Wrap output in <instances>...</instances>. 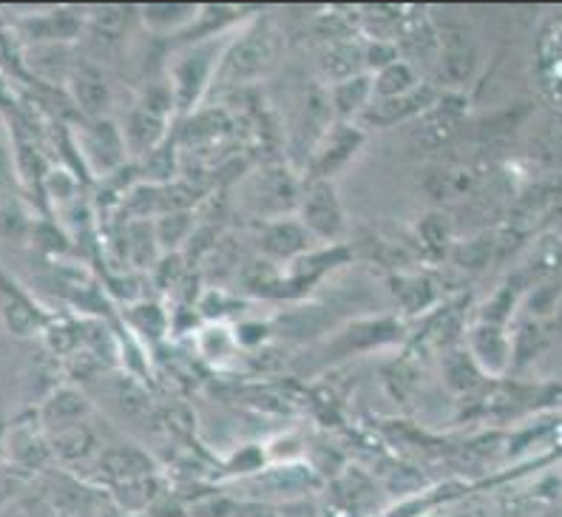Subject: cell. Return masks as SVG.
<instances>
[{"instance_id": "6da1fadb", "label": "cell", "mask_w": 562, "mask_h": 517, "mask_svg": "<svg viewBox=\"0 0 562 517\" xmlns=\"http://www.w3.org/2000/svg\"><path fill=\"white\" fill-rule=\"evenodd\" d=\"M276 57V32L270 23H254L245 35L225 52L222 69L231 80L245 83L268 69Z\"/></svg>"}, {"instance_id": "7a4b0ae2", "label": "cell", "mask_w": 562, "mask_h": 517, "mask_svg": "<svg viewBox=\"0 0 562 517\" xmlns=\"http://www.w3.org/2000/svg\"><path fill=\"white\" fill-rule=\"evenodd\" d=\"M222 63V43L220 41H205L200 46H193L191 52L179 57L173 63L171 86L177 94V109L188 111L196 100L202 97L205 86L211 83L213 71Z\"/></svg>"}, {"instance_id": "3957f363", "label": "cell", "mask_w": 562, "mask_h": 517, "mask_svg": "<svg viewBox=\"0 0 562 517\" xmlns=\"http://www.w3.org/2000/svg\"><path fill=\"white\" fill-rule=\"evenodd\" d=\"M299 214H302L310 236H318V239H336L344 231L341 202H338V193L329 180H310L304 186Z\"/></svg>"}, {"instance_id": "277c9868", "label": "cell", "mask_w": 562, "mask_h": 517, "mask_svg": "<svg viewBox=\"0 0 562 517\" xmlns=\"http://www.w3.org/2000/svg\"><path fill=\"white\" fill-rule=\"evenodd\" d=\"M304 186H295L290 171L284 168H265L254 173L247 182V200L254 205L256 214H270V211H290L302 202Z\"/></svg>"}, {"instance_id": "5b68a950", "label": "cell", "mask_w": 562, "mask_h": 517, "mask_svg": "<svg viewBox=\"0 0 562 517\" xmlns=\"http://www.w3.org/2000/svg\"><path fill=\"white\" fill-rule=\"evenodd\" d=\"M361 132H356L350 125H333L327 137L318 143L316 157L310 159V162H313V171H310L313 173V180H327L329 173L347 166L352 154L361 148Z\"/></svg>"}, {"instance_id": "8992f818", "label": "cell", "mask_w": 562, "mask_h": 517, "mask_svg": "<svg viewBox=\"0 0 562 517\" xmlns=\"http://www.w3.org/2000/svg\"><path fill=\"white\" fill-rule=\"evenodd\" d=\"M472 359L474 364L481 367L483 373H503L515 356V347L508 345V336L503 330V325H488V322H481V325L472 330Z\"/></svg>"}, {"instance_id": "52a82bcc", "label": "cell", "mask_w": 562, "mask_h": 517, "mask_svg": "<svg viewBox=\"0 0 562 517\" xmlns=\"http://www.w3.org/2000/svg\"><path fill=\"white\" fill-rule=\"evenodd\" d=\"M125 134L111 120H94L86 132V154L100 171H114L125 157Z\"/></svg>"}, {"instance_id": "ba28073f", "label": "cell", "mask_w": 562, "mask_h": 517, "mask_svg": "<svg viewBox=\"0 0 562 517\" xmlns=\"http://www.w3.org/2000/svg\"><path fill=\"white\" fill-rule=\"evenodd\" d=\"M71 91H75V100L80 105V111L91 123L94 120H105V114L111 109V89L97 66H89V63L77 66L75 75H71Z\"/></svg>"}, {"instance_id": "9c48e42d", "label": "cell", "mask_w": 562, "mask_h": 517, "mask_svg": "<svg viewBox=\"0 0 562 517\" xmlns=\"http://www.w3.org/2000/svg\"><path fill=\"white\" fill-rule=\"evenodd\" d=\"M310 241V231L304 228V222L295 220H279L268 222L261 228V248L268 250L276 259H290V256H299Z\"/></svg>"}, {"instance_id": "30bf717a", "label": "cell", "mask_w": 562, "mask_h": 517, "mask_svg": "<svg viewBox=\"0 0 562 517\" xmlns=\"http://www.w3.org/2000/svg\"><path fill=\"white\" fill-rule=\"evenodd\" d=\"M322 69L336 83L363 75V69H367V48L356 46L352 41H333L322 52Z\"/></svg>"}, {"instance_id": "8fae6325", "label": "cell", "mask_w": 562, "mask_h": 517, "mask_svg": "<svg viewBox=\"0 0 562 517\" xmlns=\"http://www.w3.org/2000/svg\"><path fill=\"white\" fill-rule=\"evenodd\" d=\"M80 26L82 21L69 9H48L23 23L26 35L35 41H71L80 35Z\"/></svg>"}, {"instance_id": "7c38bea8", "label": "cell", "mask_w": 562, "mask_h": 517, "mask_svg": "<svg viewBox=\"0 0 562 517\" xmlns=\"http://www.w3.org/2000/svg\"><path fill=\"white\" fill-rule=\"evenodd\" d=\"M329 100H333V111L338 117H352V114L363 111L375 100V83H372L370 75L350 77V80L336 83Z\"/></svg>"}, {"instance_id": "4fadbf2b", "label": "cell", "mask_w": 562, "mask_h": 517, "mask_svg": "<svg viewBox=\"0 0 562 517\" xmlns=\"http://www.w3.org/2000/svg\"><path fill=\"white\" fill-rule=\"evenodd\" d=\"M162 132H165V117H157V114H151V111H145L143 105H139V109L128 117V123H125L123 134H125V145H128L131 151L145 154L157 148Z\"/></svg>"}, {"instance_id": "5bb4252c", "label": "cell", "mask_w": 562, "mask_h": 517, "mask_svg": "<svg viewBox=\"0 0 562 517\" xmlns=\"http://www.w3.org/2000/svg\"><path fill=\"white\" fill-rule=\"evenodd\" d=\"M440 55H443V75L449 77L452 83H460V80H467V77L472 75L474 48L463 32L452 29V32L443 37Z\"/></svg>"}, {"instance_id": "9a60e30c", "label": "cell", "mask_w": 562, "mask_h": 517, "mask_svg": "<svg viewBox=\"0 0 562 517\" xmlns=\"http://www.w3.org/2000/svg\"><path fill=\"white\" fill-rule=\"evenodd\" d=\"M435 103V97L429 89H415L404 97H395V100H378L375 103V123H395V120L415 117V114H424L429 105Z\"/></svg>"}, {"instance_id": "2e32d148", "label": "cell", "mask_w": 562, "mask_h": 517, "mask_svg": "<svg viewBox=\"0 0 562 517\" xmlns=\"http://www.w3.org/2000/svg\"><path fill=\"white\" fill-rule=\"evenodd\" d=\"M372 83H375V100H395V97H404L418 89V80H415L412 66H406L401 60L378 71L372 77Z\"/></svg>"}, {"instance_id": "e0dca14e", "label": "cell", "mask_w": 562, "mask_h": 517, "mask_svg": "<svg viewBox=\"0 0 562 517\" xmlns=\"http://www.w3.org/2000/svg\"><path fill=\"white\" fill-rule=\"evenodd\" d=\"M91 35L100 43H117L125 37V9L120 7H100L91 12L89 21Z\"/></svg>"}, {"instance_id": "ac0fdd59", "label": "cell", "mask_w": 562, "mask_h": 517, "mask_svg": "<svg viewBox=\"0 0 562 517\" xmlns=\"http://www.w3.org/2000/svg\"><path fill=\"white\" fill-rule=\"evenodd\" d=\"M125 241H128V250H131V256H134V262L151 265L154 250L159 248L157 225H151V222H145V220L131 222L128 234H125Z\"/></svg>"}, {"instance_id": "d6986e66", "label": "cell", "mask_w": 562, "mask_h": 517, "mask_svg": "<svg viewBox=\"0 0 562 517\" xmlns=\"http://www.w3.org/2000/svg\"><path fill=\"white\" fill-rule=\"evenodd\" d=\"M196 14H200V9L196 7H171V3H154V7L143 9L145 23L154 29L188 26Z\"/></svg>"}, {"instance_id": "ffe728a7", "label": "cell", "mask_w": 562, "mask_h": 517, "mask_svg": "<svg viewBox=\"0 0 562 517\" xmlns=\"http://www.w3.org/2000/svg\"><path fill=\"white\" fill-rule=\"evenodd\" d=\"M191 214H186V211H168L157 222L159 248H177V245H182L191 236Z\"/></svg>"}, {"instance_id": "44dd1931", "label": "cell", "mask_w": 562, "mask_h": 517, "mask_svg": "<svg viewBox=\"0 0 562 517\" xmlns=\"http://www.w3.org/2000/svg\"><path fill=\"white\" fill-rule=\"evenodd\" d=\"M82 409H86V404L75 393H63L52 398V404L46 407V418L60 424V429H69L77 427V422L82 418Z\"/></svg>"}, {"instance_id": "7402d4cb", "label": "cell", "mask_w": 562, "mask_h": 517, "mask_svg": "<svg viewBox=\"0 0 562 517\" xmlns=\"http://www.w3.org/2000/svg\"><path fill=\"white\" fill-rule=\"evenodd\" d=\"M531 262L535 268L546 270V273H554V270L562 268V239L560 236H546L540 239V245L531 254Z\"/></svg>"}, {"instance_id": "603a6c76", "label": "cell", "mask_w": 562, "mask_h": 517, "mask_svg": "<svg viewBox=\"0 0 562 517\" xmlns=\"http://www.w3.org/2000/svg\"><path fill=\"white\" fill-rule=\"evenodd\" d=\"M7 318L14 333H29L37 327V316L29 311V302H23V296H7Z\"/></svg>"}, {"instance_id": "cb8c5ba5", "label": "cell", "mask_w": 562, "mask_h": 517, "mask_svg": "<svg viewBox=\"0 0 562 517\" xmlns=\"http://www.w3.org/2000/svg\"><path fill=\"white\" fill-rule=\"evenodd\" d=\"M131 316H134V322H137L145 333H159L165 327L162 313H159V307H151V304H143V307H137Z\"/></svg>"}, {"instance_id": "d4e9b609", "label": "cell", "mask_w": 562, "mask_h": 517, "mask_svg": "<svg viewBox=\"0 0 562 517\" xmlns=\"http://www.w3.org/2000/svg\"><path fill=\"white\" fill-rule=\"evenodd\" d=\"M542 517H562V506H560V509H551L549 515H542Z\"/></svg>"}]
</instances>
